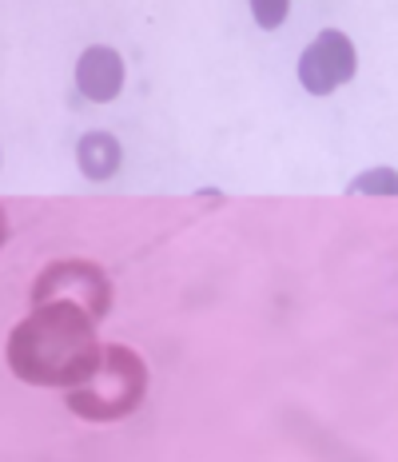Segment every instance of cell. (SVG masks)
<instances>
[{
	"label": "cell",
	"instance_id": "6",
	"mask_svg": "<svg viewBox=\"0 0 398 462\" xmlns=\"http://www.w3.org/2000/svg\"><path fill=\"white\" fill-rule=\"evenodd\" d=\"M251 16H255V24H259V28L275 32L279 24H287V16H291V0H251Z\"/></svg>",
	"mask_w": 398,
	"mask_h": 462
},
{
	"label": "cell",
	"instance_id": "4",
	"mask_svg": "<svg viewBox=\"0 0 398 462\" xmlns=\"http://www.w3.org/2000/svg\"><path fill=\"white\" fill-rule=\"evenodd\" d=\"M120 143L108 132H88L80 143H76V163H80V171L96 184H104V180H112L116 171H120Z\"/></svg>",
	"mask_w": 398,
	"mask_h": 462
},
{
	"label": "cell",
	"instance_id": "3",
	"mask_svg": "<svg viewBox=\"0 0 398 462\" xmlns=\"http://www.w3.org/2000/svg\"><path fill=\"white\" fill-rule=\"evenodd\" d=\"M76 88L92 104L116 100L124 92V56L108 44H92L76 64Z\"/></svg>",
	"mask_w": 398,
	"mask_h": 462
},
{
	"label": "cell",
	"instance_id": "5",
	"mask_svg": "<svg viewBox=\"0 0 398 462\" xmlns=\"http://www.w3.org/2000/svg\"><path fill=\"white\" fill-rule=\"evenodd\" d=\"M351 191L355 196H398V171L394 168H371L363 171L358 180H351Z\"/></svg>",
	"mask_w": 398,
	"mask_h": 462
},
{
	"label": "cell",
	"instance_id": "2",
	"mask_svg": "<svg viewBox=\"0 0 398 462\" xmlns=\"http://www.w3.org/2000/svg\"><path fill=\"white\" fill-rule=\"evenodd\" d=\"M355 72H358V52L343 28H323L299 56V84L310 96H331L335 88L351 84Z\"/></svg>",
	"mask_w": 398,
	"mask_h": 462
},
{
	"label": "cell",
	"instance_id": "1",
	"mask_svg": "<svg viewBox=\"0 0 398 462\" xmlns=\"http://www.w3.org/2000/svg\"><path fill=\"white\" fill-rule=\"evenodd\" d=\"M100 346L92 339V323L80 307L72 303H48L32 319L16 327L8 343L13 371L28 383H48V387H72L84 374L100 367Z\"/></svg>",
	"mask_w": 398,
	"mask_h": 462
}]
</instances>
